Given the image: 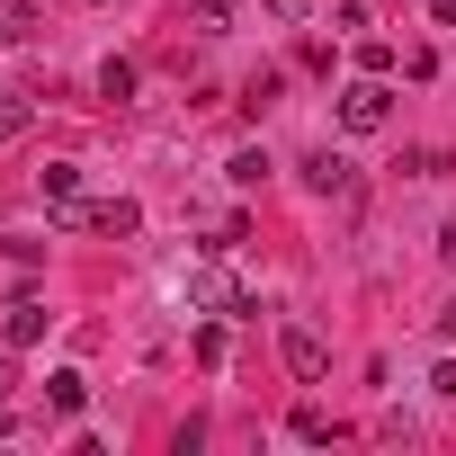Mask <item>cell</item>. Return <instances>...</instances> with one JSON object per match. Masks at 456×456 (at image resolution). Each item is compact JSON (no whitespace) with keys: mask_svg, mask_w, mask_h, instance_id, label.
<instances>
[{"mask_svg":"<svg viewBox=\"0 0 456 456\" xmlns=\"http://www.w3.org/2000/svg\"><path fill=\"white\" fill-rule=\"evenodd\" d=\"M19 134H28V99L0 81V143H19Z\"/></svg>","mask_w":456,"mask_h":456,"instance_id":"7c38bea8","label":"cell"},{"mask_svg":"<svg viewBox=\"0 0 456 456\" xmlns=\"http://www.w3.org/2000/svg\"><path fill=\"white\" fill-rule=\"evenodd\" d=\"M429 19H438V28H456V0H429Z\"/></svg>","mask_w":456,"mask_h":456,"instance_id":"e0dca14e","label":"cell"},{"mask_svg":"<svg viewBox=\"0 0 456 456\" xmlns=\"http://www.w3.org/2000/svg\"><path fill=\"white\" fill-rule=\"evenodd\" d=\"M233 28V0H188V37H224Z\"/></svg>","mask_w":456,"mask_h":456,"instance_id":"9c48e42d","label":"cell"},{"mask_svg":"<svg viewBox=\"0 0 456 456\" xmlns=\"http://www.w3.org/2000/svg\"><path fill=\"white\" fill-rule=\"evenodd\" d=\"M340 126H349V134H385V126H394V90H385V72H367V81L340 90Z\"/></svg>","mask_w":456,"mask_h":456,"instance_id":"7a4b0ae2","label":"cell"},{"mask_svg":"<svg viewBox=\"0 0 456 456\" xmlns=\"http://www.w3.org/2000/svg\"><path fill=\"white\" fill-rule=\"evenodd\" d=\"M438 331H447V340H456V305H447V314H438Z\"/></svg>","mask_w":456,"mask_h":456,"instance_id":"d6986e66","label":"cell"},{"mask_svg":"<svg viewBox=\"0 0 456 456\" xmlns=\"http://www.w3.org/2000/svg\"><path fill=\"white\" fill-rule=\"evenodd\" d=\"M45 403H54V411L72 420V411L90 403V376H81V367H54V376H45Z\"/></svg>","mask_w":456,"mask_h":456,"instance_id":"ba28073f","label":"cell"},{"mask_svg":"<svg viewBox=\"0 0 456 456\" xmlns=\"http://www.w3.org/2000/svg\"><path fill=\"white\" fill-rule=\"evenodd\" d=\"M179 296H188V314H251V296H242V278L224 269V251L206 242V260H188V278H179Z\"/></svg>","mask_w":456,"mask_h":456,"instance_id":"6da1fadb","label":"cell"},{"mask_svg":"<svg viewBox=\"0 0 456 456\" xmlns=\"http://www.w3.org/2000/svg\"><path fill=\"white\" fill-rule=\"evenodd\" d=\"M224 349H233V340H224V322H206V331H197V367H224Z\"/></svg>","mask_w":456,"mask_h":456,"instance_id":"5bb4252c","label":"cell"},{"mask_svg":"<svg viewBox=\"0 0 456 456\" xmlns=\"http://www.w3.org/2000/svg\"><path fill=\"white\" fill-rule=\"evenodd\" d=\"M0 37H10V28H0Z\"/></svg>","mask_w":456,"mask_h":456,"instance_id":"ffe728a7","label":"cell"},{"mask_svg":"<svg viewBox=\"0 0 456 456\" xmlns=\"http://www.w3.org/2000/svg\"><path fill=\"white\" fill-rule=\"evenodd\" d=\"M287 367H296V385H322V367H331V349H322V331H305V322H287Z\"/></svg>","mask_w":456,"mask_h":456,"instance_id":"277c9868","label":"cell"},{"mask_svg":"<svg viewBox=\"0 0 456 456\" xmlns=\"http://www.w3.org/2000/svg\"><path fill=\"white\" fill-rule=\"evenodd\" d=\"M305 188H314V197H349V188H358V170H349L340 152H305Z\"/></svg>","mask_w":456,"mask_h":456,"instance_id":"8992f818","label":"cell"},{"mask_svg":"<svg viewBox=\"0 0 456 456\" xmlns=\"http://www.w3.org/2000/svg\"><path fill=\"white\" fill-rule=\"evenodd\" d=\"M224 170H233V188H260V179H269V152H260V143H242Z\"/></svg>","mask_w":456,"mask_h":456,"instance_id":"8fae6325","label":"cell"},{"mask_svg":"<svg viewBox=\"0 0 456 456\" xmlns=\"http://www.w3.org/2000/svg\"><path fill=\"white\" fill-rule=\"evenodd\" d=\"M10 385H19V376H10V358H0V403H10Z\"/></svg>","mask_w":456,"mask_h":456,"instance_id":"ac0fdd59","label":"cell"},{"mask_svg":"<svg viewBox=\"0 0 456 456\" xmlns=\"http://www.w3.org/2000/svg\"><path fill=\"white\" fill-rule=\"evenodd\" d=\"M134 224H143V206H134V197H90V233H108V242H126Z\"/></svg>","mask_w":456,"mask_h":456,"instance_id":"52a82bcc","label":"cell"},{"mask_svg":"<svg viewBox=\"0 0 456 456\" xmlns=\"http://www.w3.org/2000/svg\"><path fill=\"white\" fill-rule=\"evenodd\" d=\"M99 99H117V108L134 99V63H126V54H108V63H99Z\"/></svg>","mask_w":456,"mask_h":456,"instance_id":"30bf717a","label":"cell"},{"mask_svg":"<svg viewBox=\"0 0 456 456\" xmlns=\"http://www.w3.org/2000/svg\"><path fill=\"white\" fill-rule=\"evenodd\" d=\"M429 394H447V403H456V358H447V367L429 376Z\"/></svg>","mask_w":456,"mask_h":456,"instance_id":"2e32d148","label":"cell"},{"mask_svg":"<svg viewBox=\"0 0 456 456\" xmlns=\"http://www.w3.org/2000/svg\"><path fill=\"white\" fill-rule=\"evenodd\" d=\"M37 197H45V215L63 224V215L81 206V161H45V170H37Z\"/></svg>","mask_w":456,"mask_h":456,"instance_id":"3957f363","label":"cell"},{"mask_svg":"<svg viewBox=\"0 0 456 456\" xmlns=\"http://www.w3.org/2000/svg\"><path fill=\"white\" fill-rule=\"evenodd\" d=\"M278 90H287V72H251V90H242V108H278Z\"/></svg>","mask_w":456,"mask_h":456,"instance_id":"4fadbf2b","label":"cell"},{"mask_svg":"<svg viewBox=\"0 0 456 456\" xmlns=\"http://www.w3.org/2000/svg\"><path fill=\"white\" fill-rule=\"evenodd\" d=\"M45 322H54V314H45V296H10V314H0L10 349H37V340H45Z\"/></svg>","mask_w":456,"mask_h":456,"instance_id":"5b68a950","label":"cell"},{"mask_svg":"<svg viewBox=\"0 0 456 456\" xmlns=\"http://www.w3.org/2000/svg\"><path fill=\"white\" fill-rule=\"evenodd\" d=\"M260 10H269V19H278V28H296V19H305V10H314V0H260Z\"/></svg>","mask_w":456,"mask_h":456,"instance_id":"9a60e30c","label":"cell"}]
</instances>
